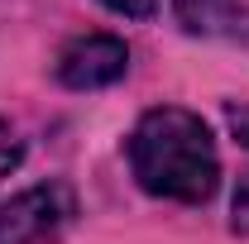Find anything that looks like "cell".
I'll list each match as a JSON object with an SVG mask.
<instances>
[{
    "instance_id": "6da1fadb",
    "label": "cell",
    "mask_w": 249,
    "mask_h": 244,
    "mask_svg": "<svg viewBox=\"0 0 249 244\" xmlns=\"http://www.w3.org/2000/svg\"><path fill=\"white\" fill-rule=\"evenodd\" d=\"M129 168L149 196L196 206L220 182V153L211 124L182 105H154L129 129Z\"/></svg>"
},
{
    "instance_id": "7a4b0ae2",
    "label": "cell",
    "mask_w": 249,
    "mask_h": 244,
    "mask_svg": "<svg viewBox=\"0 0 249 244\" xmlns=\"http://www.w3.org/2000/svg\"><path fill=\"white\" fill-rule=\"evenodd\" d=\"M77 215V192L67 182H38L24 187L0 206V244H43L58 240Z\"/></svg>"
},
{
    "instance_id": "3957f363",
    "label": "cell",
    "mask_w": 249,
    "mask_h": 244,
    "mask_svg": "<svg viewBox=\"0 0 249 244\" xmlns=\"http://www.w3.org/2000/svg\"><path fill=\"white\" fill-rule=\"evenodd\" d=\"M58 82L67 91H101V87H115L124 72H129V43L115 34H82L72 43H62L58 62H53Z\"/></svg>"
},
{
    "instance_id": "277c9868",
    "label": "cell",
    "mask_w": 249,
    "mask_h": 244,
    "mask_svg": "<svg viewBox=\"0 0 249 244\" xmlns=\"http://www.w3.org/2000/svg\"><path fill=\"white\" fill-rule=\"evenodd\" d=\"M173 15L187 34H240V0H173Z\"/></svg>"
},
{
    "instance_id": "5b68a950",
    "label": "cell",
    "mask_w": 249,
    "mask_h": 244,
    "mask_svg": "<svg viewBox=\"0 0 249 244\" xmlns=\"http://www.w3.org/2000/svg\"><path fill=\"white\" fill-rule=\"evenodd\" d=\"M24 163V139H19V129L0 115V177H10L15 168Z\"/></svg>"
},
{
    "instance_id": "8992f818",
    "label": "cell",
    "mask_w": 249,
    "mask_h": 244,
    "mask_svg": "<svg viewBox=\"0 0 249 244\" xmlns=\"http://www.w3.org/2000/svg\"><path fill=\"white\" fill-rule=\"evenodd\" d=\"M230 230L249 235V173H240V187L230 196Z\"/></svg>"
},
{
    "instance_id": "52a82bcc",
    "label": "cell",
    "mask_w": 249,
    "mask_h": 244,
    "mask_svg": "<svg viewBox=\"0 0 249 244\" xmlns=\"http://www.w3.org/2000/svg\"><path fill=\"white\" fill-rule=\"evenodd\" d=\"M110 15H124V19H149L158 10V0H101Z\"/></svg>"
},
{
    "instance_id": "ba28073f",
    "label": "cell",
    "mask_w": 249,
    "mask_h": 244,
    "mask_svg": "<svg viewBox=\"0 0 249 244\" xmlns=\"http://www.w3.org/2000/svg\"><path fill=\"white\" fill-rule=\"evenodd\" d=\"M230 129H235V139L249 149V105H240V110H230Z\"/></svg>"
}]
</instances>
